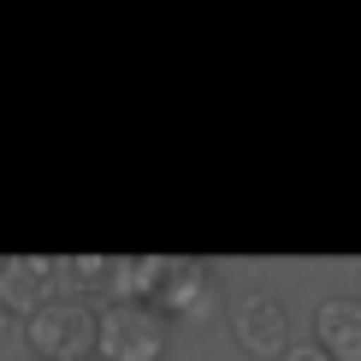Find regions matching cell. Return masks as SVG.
<instances>
[{
  "label": "cell",
  "instance_id": "cell-1",
  "mask_svg": "<svg viewBox=\"0 0 361 361\" xmlns=\"http://www.w3.org/2000/svg\"><path fill=\"white\" fill-rule=\"evenodd\" d=\"M95 302H78V296H54L42 314L24 320V350L36 361H95Z\"/></svg>",
  "mask_w": 361,
  "mask_h": 361
},
{
  "label": "cell",
  "instance_id": "cell-2",
  "mask_svg": "<svg viewBox=\"0 0 361 361\" xmlns=\"http://www.w3.org/2000/svg\"><path fill=\"white\" fill-rule=\"evenodd\" d=\"M225 332L249 361H279L290 350V308H284L279 290H243L231 308H225Z\"/></svg>",
  "mask_w": 361,
  "mask_h": 361
},
{
  "label": "cell",
  "instance_id": "cell-3",
  "mask_svg": "<svg viewBox=\"0 0 361 361\" xmlns=\"http://www.w3.org/2000/svg\"><path fill=\"white\" fill-rule=\"evenodd\" d=\"M148 314L160 320H184V326H207L219 314V273L207 261H190V255H166V273H160V290Z\"/></svg>",
  "mask_w": 361,
  "mask_h": 361
},
{
  "label": "cell",
  "instance_id": "cell-4",
  "mask_svg": "<svg viewBox=\"0 0 361 361\" xmlns=\"http://www.w3.org/2000/svg\"><path fill=\"white\" fill-rule=\"evenodd\" d=\"M95 361H166V320L137 302H101Z\"/></svg>",
  "mask_w": 361,
  "mask_h": 361
},
{
  "label": "cell",
  "instance_id": "cell-5",
  "mask_svg": "<svg viewBox=\"0 0 361 361\" xmlns=\"http://www.w3.org/2000/svg\"><path fill=\"white\" fill-rule=\"evenodd\" d=\"M54 296H59V284H54V255H6V267H0V308H6L12 320L42 314Z\"/></svg>",
  "mask_w": 361,
  "mask_h": 361
},
{
  "label": "cell",
  "instance_id": "cell-6",
  "mask_svg": "<svg viewBox=\"0 0 361 361\" xmlns=\"http://www.w3.org/2000/svg\"><path fill=\"white\" fill-rule=\"evenodd\" d=\"M314 343L332 361H361V296H326L314 308Z\"/></svg>",
  "mask_w": 361,
  "mask_h": 361
},
{
  "label": "cell",
  "instance_id": "cell-7",
  "mask_svg": "<svg viewBox=\"0 0 361 361\" xmlns=\"http://www.w3.org/2000/svg\"><path fill=\"white\" fill-rule=\"evenodd\" d=\"M54 284L59 296L95 302V296L113 290V255H54Z\"/></svg>",
  "mask_w": 361,
  "mask_h": 361
},
{
  "label": "cell",
  "instance_id": "cell-8",
  "mask_svg": "<svg viewBox=\"0 0 361 361\" xmlns=\"http://www.w3.org/2000/svg\"><path fill=\"white\" fill-rule=\"evenodd\" d=\"M160 273H166V255H113V290H107V302L148 308L154 290H160Z\"/></svg>",
  "mask_w": 361,
  "mask_h": 361
},
{
  "label": "cell",
  "instance_id": "cell-9",
  "mask_svg": "<svg viewBox=\"0 0 361 361\" xmlns=\"http://www.w3.org/2000/svg\"><path fill=\"white\" fill-rule=\"evenodd\" d=\"M279 361H332V355H326V350H320L314 338H302V343H290V350H284Z\"/></svg>",
  "mask_w": 361,
  "mask_h": 361
},
{
  "label": "cell",
  "instance_id": "cell-10",
  "mask_svg": "<svg viewBox=\"0 0 361 361\" xmlns=\"http://www.w3.org/2000/svg\"><path fill=\"white\" fill-rule=\"evenodd\" d=\"M6 343H12V314L0 308V350H6Z\"/></svg>",
  "mask_w": 361,
  "mask_h": 361
},
{
  "label": "cell",
  "instance_id": "cell-11",
  "mask_svg": "<svg viewBox=\"0 0 361 361\" xmlns=\"http://www.w3.org/2000/svg\"><path fill=\"white\" fill-rule=\"evenodd\" d=\"M0 267H6V255H0Z\"/></svg>",
  "mask_w": 361,
  "mask_h": 361
},
{
  "label": "cell",
  "instance_id": "cell-12",
  "mask_svg": "<svg viewBox=\"0 0 361 361\" xmlns=\"http://www.w3.org/2000/svg\"><path fill=\"white\" fill-rule=\"evenodd\" d=\"M355 273H361V267H355Z\"/></svg>",
  "mask_w": 361,
  "mask_h": 361
}]
</instances>
